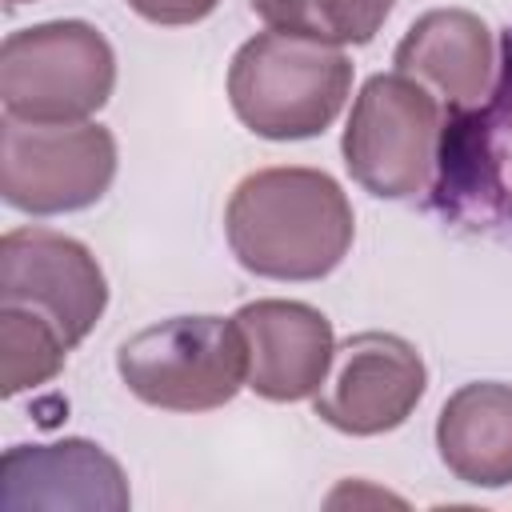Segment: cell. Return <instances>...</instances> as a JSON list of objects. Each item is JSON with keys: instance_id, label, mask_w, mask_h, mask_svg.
<instances>
[{"instance_id": "2", "label": "cell", "mask_w": 512, "mask_h": 512, "mask_svg": "<svg viewBox=\"0 0 512 512\" xmlns=\"http://www.w3.org/2000/svg\"><path fill=\"white\" fill-rule=\"evenodd\" d=\"M352 92V60L288 32H256L228 64V104L236 120L264 140L320 136Z\"/></svg>"}, {"instance_id": "17", "label": "cell", "mask_w": 512, "mask_h": 512, "mask_svg": "<svg viewBox=\"0 0 512 512\" xmlns=\"http://www.w3.org/2000/svg\"><path fill=\"white\" fill-rule=\"evenodd\" d=\"M504 60L512 64V32H504Z\"/></svg>"}, {"instance_id": "9", "label": "cell", "mask_w": 512, "mask_h": 512, "mask_svg": "<svg viewBox=\"0 0 512 512\" xmlns=\"http://www.w3.org/2000/svg\"><path fill=\"white\" fill-rule=\"evenodd\" d=\"M0 304L36 308L76 348L104 316L108 280L80 240L52 228H12L0 240Z\"/></svg>"}, {"instance_id": "14", "label": "cell", "mask_w": 512, "mask_h": 512, "mask_svg": "<svg viewBox=\"0 0 512 512\" xmlns=\"http://www.w3.org/2000/svg\"><path fill=\"white\" fill-rule=\"evenodd\" d=\"M252 12L276 32L348 48L384 28L392 0H252Z\"/></svg>"}, {"instance_id": "1", "label": "cell", "mask_w": 512, "mask_h": 512, "mask_svg": "<svg viewBox=\"0 0 512 512\" xmlns=\"http://www.w3.org/2000/svg\"><path fill=\"white\" fill-rule=\"evenodd\" d=\"M224 236L240 268L264 280H320L352 248L356 216L320 168L248 172L224 208Z\"/></svg>"}, {"instance_id": "12", "label": "cell", "mask_w": 512, "mask_h": 512, "mask_svg": "<svg viewBox=\"0 0 512 512\" xmlns=\"http://www.w3.org/2000/svg\"><path fill=\"white\" fill-rule=\"evenodd\" d=\"M396 72L444 100V112L476 108L492 88L496 40L468 8H432L412 20L392 56Z\"/></svg>"}, {"instance_id": "7", "label": "cell", "mask_w": 512, "mask_h": 512, "mask_svg": "<svg viewBox=\"0 0 512 512\" xmlns=\"http://www.w3.org/2000/svg\"><path fill=\"white\" fill-rule=\"evenodd\" d=\"M116 176V136L104 124H0V196L28 216L92 208Z\"/></svg>"}, {"instance_id": "6", "label": "cell", "mask_w": 512, "mask_h": 512, "mask_svg": "<svg viewBox=\"0 0 512 512\" xmlns=\"http://www.w3.org/2000/svg\"><path fill=\"white\" fill-rule=\"evenodd\" d=\"M436 208L472 232L512 240V64L476 108L444 112L436 176Z\"/></svg>"}, {"instance_id": "11", "label": "cell", "mask_w": 512, "mask_h": 512, "mask_svg": "<svg viewBox=\"0 0 512 512\" xmlns=\"http://www.w3.org/2000/svg\"><path fill=\"white\" fill-rule=\"evenodd\" d=\"M128 476L100 444L64 436L52 444H12L0 456V508H96L124 512Z\"/></svg>"}, {"instance_id": "13", "label": "cell", "mask_w": 512, "mask_h": 512, "mask_svg": "<svg viewBox=\"0 0 512 512\" xmlns=\"http://www.w3.org/2000/svg\"><path fill=\"white\" fill-rule=\"evenodd\" d=\"M436 452L460 484H512V384L476 380L456 388L436 416Z\"/></svg>"}, {"instance_id": "18", "label": "cell", "mask_w": 512, "mask_h": 512, "mask_svg": "<svg viewBox=\"0 0 512 512\" xmlns=\"http://www.w3.org/2000/svg\"><path fill=\"white\" fill-rule=\"evenodd\" d=\"M4 4H8V8H16V4H28V0H4ZM32 4H36V0H32Z\"/></svg>"}, {"instance_id": "4", "label": "cell", "mask_w": 512, "mask_h": 512, "mask_svg": "<svg viewBox=\"0 0 512 512\" xmlns=\"http://www.w3.org/2000/svg\"><path fill=\"white\" fill-rule=\"evenodd\" d=\"M128 392L164 412H212L248 388L244 332L224 316H172L116 348Z\"/></svg>"}, {"instance_id": "3", "label": "cell", "mask_w": 512, "mask_h": 512, "mask_svg": "<svg viewBox=\"0 0 512 512\" xmlns=\"http://www.w3.org/2000/svg\"><path fill=\"white\" fill-rule=\"evenodd\" d=\"M116 88V52L88 20H44L0 44L4 116L28 124H84Z\"/></svg>"}, {"instance_id": "15", "label": "cell", "mask_w": 512, "mask_h": 512, "mask_svg": "<svg viewBox=\"0 0 512 512\" xmlns=\"http://www.w3.org/2000/svg\"><path fill=\"white\" fill-rule=\"evenodd\" d=\"M60 328L24 304H0V396L12 400L60 376L68 360Z\"/></svg>"}, {"instance_id": "8", "label": "cell", "mask_w": 512, "mask_h": 512, "mask_svg": "<svg viewBox=\"0 0 512 512\" xmlns=\"http://www.w3.org/2000/svg\"><path fill=\"white\" fill-rule=\"evenodd\" d=\"M428 388V368L396 332H356L336 344L328 380L312 396V412L344 436H380L400 428Z\"/></svg>"}, {"instance_id": "10", "label": "cell", "mask_w": 512, "mask_h": 512, "mask_svg": "<svg viewBox=\"0 0 512 512\" xmlns=\"http://www.w3.org/2000/svg\"><path fill=\"white\" fill-rule=\"evenodd\" d=\"M248 344V388L272 404H296L328 380L332 320L304 300H252L236 312Z\"/></svg>"}, {"instance_id": "5", "label": "cell", "mask_w": 512, "mask_h": 512, "mask_svg": "<svg viewBox=\"0 0 512 512\" xmlns=\"http://www.w3.org/2000/svg\"><path fill=\"white\" fill-rule=\"evenodd\" d=\"M440 128L444 108L424 84L400 72H376L352 100L340 140L344 168L380 200H412L432 188Z\"/></svg>"}, {"instance_id": "16", "label": "cell", "mask_w": 512, "mask_h": 512, "mask_svg": "<svg viewBox=\"0 0 512 512\" xmlns=\"http://www.w3.org/2000/svg\"><path fill=\"white\" fill-rule=\"evenodd\" d=\"M136 16H144L148 24H164V28H180V24H196L204 16L216 12L220 0H124Z\"/></svg>"}]
</instances>
